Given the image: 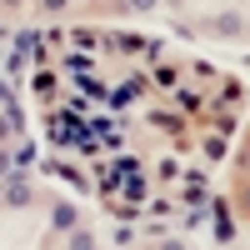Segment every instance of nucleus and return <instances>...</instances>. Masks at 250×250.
Returning a JSON list of instances; mask_svg holds the SVG:
<instances>
[{
  "label": "nucleus",
  "mask_w": 250,
  "mask_h": 250,
  "mask_svg": "<svg viewBox=\"0 0 250 250\" xmlns=\"http://www.w3.org/2000/svg\"><path fill=\"white\" fill-rule=\"evenodd\" d=\"M210 30H215V35H230V40H235V35H245V15H240V10H220V15L210 20Z\"/></svg>",
  "instance_id": "obj_1"
},
{
  "label": "nucleus",
  "mask_w": 250,
  "mask_h": 250,
  "mask_svg": "<svg viewBox=\"0 0 250 250\" xmlns=\"http://www.w3.org/2000/svg\"><path fill=\"white\" fill-rule=\"evenodd\" d=\"M0 200H5L10 210H25V205L35 200V195H30V180H10L5 190H0Z\"/></svg>",
  "instance_id": "obj_2"
},
{
  "label": "nucleus",
  "mask_w": 250,
  "mask_h": 250,
  "mask_svg": "<svg viewBox=\"0 0 250 250\" xmlns=\"http://www.w3.org/2000/svg\"><path fill=\"white\" fill-rule=\"evenodd\" d=\"M50 225H55V230H70V225H75V205H70V200H60V205H55V215H50Z\"/></svg>",
  "instance_id": "obj_3"
},
{
  "label": "nucleus",
  "mask_w": 250,
  "mask_h": 250,
  "mask_svg": "<svg viewBox=\"0 0 250 250\" xmlns=\"http://www.w3.org/2000/svg\"><path fill=\"white\" fill-rule=\"evenodd\" d=\"M115 45L125 50V55H135V50H145V35H135V30H120V35H110Z\"/></svg>",
  "instance_id": "obj_4"
},
{
  "label": "nucleus",
  "mask_w": 250,
  "mask_h": 250,
  "mask_svg": "<svg viewBox=\"0 0 250 250\" xmlns=\"http://www.w3.org/2000/svg\"><path fill=\"white\" fill-rule=\"evenodd\" d=\"M40 40H45V30H20L15 35V50H40Z\"/></svg>",
  "instance_id": "obj_5"
},
{
  "label": "nucleus",
  "mask_w": 250,
  "mask_h": 250,
  "mask_svg": "<svg viewBox=\"0 0 250 250\" xmlns=\"http://www.w3.org/2000/svg\"><path fill=\"white\" fill-rule=\"evenodd\" d=\"M15 130H20V110L10 105V115H5V120H0V145H5V140H10Z\"/></svg>",
  "instance_id": "obj_6"
},
{
  "label": "nucleus",
  "mask_w": 250,
  "mask_h": 250,
  "mask_svg": "<svg viewBox=\"0 0 250 250\" xmlns=\"http://www.w3.org/2000/svg\"><path fill=\"white\" fill-rule=\"evenodd\" d=\"M155 85H180V70L175 65H155Z\"/></svg>",
  "instance_id": "obj_7"
},
{
  "label": "nucleus",
  "mask_w": 250,
  "mask_h": 250,
  "mask_svg": "<svg viewBox=\"0 0 250 250\" xmlns=\"http://www.w3.org/2000/svg\"><path fill=\"white\" fill-rule=\"evenodd\" d=\"M30 85H35V95H50V85H55V75H45V70H35V80H30Z\"/></svg>",
  "instance_id": "obj_8"
},
{
  "label": "nucleus",
  "mask_w": 250,
  "mask_h": 250,
  "mask_svg": "<svg viewBox=\"0 0 250 250\" xmlns=\"http://www.w3.org/2000/svg\"><path fill=\"white\" fill-rule=\"evenodd\" d=\"M15 165H20V170H25V165H35V145H30V140L15 150Z\"/></svg>",
  "instance_id": "obj_9"
},
{
  "label": "nucleus",
  "mask_w": 250,
  "mask_h": 250,
  "mask_svg": "<svg viewBox=\"0 0 250 250\" xmlns=\"http://www.w3.org/2000/svg\"><path fill=\"white\" fill-rule=\"evenodd\" d=\"M205 155H210V160H225V140L210 135V140H205Z\"/></svg>",
  "instance_id": "obj_10"
},
{
  "label": "nucleus",
  "mask_w": 250,
  "mask_h": 250,
  "mask_svg": "<svg viewBox=\"0 0 250 250\" xmlns=\"http://www.w3.org/2000/svg\"><path fill=\"white\" fill-rule=\"evenodd\" d=\"M125 195L140 200V195H145V180H140V175H130V180H125Z\"/></svg>",
  "instance_id": "obj_11"
},
{
  "label": "nucleus",
  "mask_w": 250,
  "mask_h": 250,
  "mask_svg": "<svg viewBox=\"0 0 250 250\" xmlns=\"http://www.w3.org/2000/svg\"><path fill=\"white\" fill-rule=\"evenodd\" d=\"M65 5H70V0H40V10H45V15H60Z\"/></svg>",
  "instance_id": "obj_12"
},
{
  "label": "nucleus",
  "mask_w": 250,
  "mask_h": 250,
  "mask_svg": "<svg viewBox=\"0 0 250 250\" xmlns=\"http://www.w3.org/2000/svg\"><path fill=\"white\" fill-rule=\"evenodd\" d=\"M10 170H15V155H5V150H0V180H10Z\"/></svg>",
  "instance_id": "obj_13"
},
{
  "label": "nucleus",
  "mask_w": 250,
  "mask_h": 250,
  "mask_svg": "<svg viewBox=\"0 0 250 250\" xmlns=\"http://www.w3.org/2000/svg\"><path fill=\"white\" fill-rule=\"evenodd\" d=\"M160 0H130V10H155Z\"/></svg>",
  "instance_id": "obj_14"
},
{
  "label": "nucleus",
  "mask_w": 250,
  "mask_h": 250,
  "mask_svg": "<svg viewBox=\"0 0 250 250\" xmlns=\"http://www.w3.org/2000/svg\"><path fill=\"white\" fill-rule=\"evenodd\" d=\"M160 250H185V240H160Z\"/></svg>",
  "instance_id": "obj_15"
},
{
  "label": "nucleus",
  "mask_w": 250,
  "mask_h": 250,
  "mask_svg": "<svg viewBox=\"0 0 250 250\" xmlns=\"http://www.w3.org/2000/svg\"><path fill=\"white\" fill-rule=\"evenodd\" d=\"M0 105H10V90H5V80H0Z\"/></svg>",
  "instance_id": "obj_16"
},
{
  "label": "nucleus",
  "mask_w": 250,
  "mask_h": 250,
  "mask_svg": "<svg viewBox=\"0 0 250 250\" xmlns=\"http://www.w3.org/2000/svg\"><path fill=\"white\" fill-rule=\"evenodd\" d=\"M240 205H245V210H250V185H245V190H240Z\"/></svg>",
  "instance_id": "obj_17"
},
{
  "label": "nucleus",
  "mask_w": 250,
  "mask_h": 250,
  "mask_svg": "<svg viewBox=\"0 0 250 250\" xmlns=\"http://www.w3.org/2000/svg\"><path fill=\"white\" fill-rule=\"evenodd\" d=\"M0 40H10V30H5V25H0Z\"/></svg>",
  "instance_id": "obj_18"
},
{
  "label": "nucleus",
  "mask_w": 250,
  "mask_h": 250,
  "mask_svg": "<svg viewBox=\"0 0 250 250\" xmlns=\"http://www.w3.org/2000/svg\"><path fill=\"white\" fill-rule=\"evenodd\" d=\"M5 5H20V0H5Z\"/></svg>",
  "instance_id": "obj_19"
},
{
  "label": "nucleus",
  "mask_w": 250,
  "mask_h": 250,
  "mask_svg": "<svg viewBox=\"0 0 250 250\" xmlns=\"http://www.w3.org/2000/svg\"><path fill=\"white\" fill-rule=\"evenodd\" d=\"M245 35H250V20H245Z\"/></svg>",
  "instance_id": "obj_20"
},
{
  "label": "nucleus",
  "mask_w": 250,
  "mask_h": 250,
  "mask_svg": "<svg viewBox=\"0 0 250 250\" xmlns=\"http://www.w3.org/2000/svg\"><path fill=\"white\" fill-rule=\"evenodd\" d=\"M80 250H95V245H80Z\"/></svg>",
  "instance_id": "obj_21"
}]
</instances>
